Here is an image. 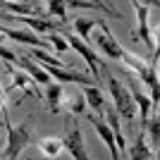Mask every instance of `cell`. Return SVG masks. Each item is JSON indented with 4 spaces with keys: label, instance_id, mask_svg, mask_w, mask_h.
<instances>
[{
    "label": "cell",
    "instance_id": "cell-1",
    "mask_svg": "<svg viewBox=\"0 0 160 160\" xmlns=\"http://www.w3.org/2000/svg\"><path fill=\"white\" fill-rule=\"evenodd\" d=\"M108 91H110V96H112V100H115V112H117V117H124L127 122H134V117H136V105H134L127 86H124L122 81H117L115 77H108Z\"/></svg>",
    "mask_w": 160,
    "mask_h": 160
},
{
    "label": "cell",
    "instance_id": "cell-2",
    "mask_svg": "<svg viewBox=\"0 0 160 160\" xmlns=\"http://www.w3.org/2000/svg\"><path fill=\"white\" fill-rule=\"evenodd\" d=\"M5 129H7V143L2 146L5 160H17V155L31 143V132H29L27 124H17V127L7 124Z\"/></svg>",
    "mask_w": 160,
    "mask_h": 160
},
{
    "label": "cell",
    "instance_id": "cell-3",
    "mask_svg": "<svg viewBox=\"0 0 160 160\" xmlns=\"http://www.w3.org/2000/svg\"><path fill=\"white\" fill-rule=\"evenodd\" d=\"M98 27H100V31L91 36V41L96 43V48H98L100 53H105L108 58H112V60H122V55H124V48H122L120 43L112 38V33L108 31V27L103 24V22H100Z\"/></svg>",
    "mask_w": 160,
    "mask_h": 160
},
{
    "label": "cell",
    "instance_id": "cell-4",
    "mask_svg": "<svg viewBox=\"0 0 160 160\" xmlns=\"http://www.w3.org/2000/svg\"><path fill=\"white\" fill-rule=\"evenodd\" d=\"M62 36H65V41H67V46H69V50L74 48V50H77V53H79L81 58L86 60V65L91 67V72H93V79H98V77H100V67H103V65H100V60L96 58L93 48H88L86 43H81V41L77 38V33H69V31H67V33H62Z\"/></svg>",
    "mask_w": 160,
    "mask_h": 160
},
{
    "label": "cell",
    "instance_id": "cell-5",
    "mask_svg": "<svg viewBox=\"0 0 160 160\" xmlns=\"http://www.w3.org/2000/svg\"><path fill=\"white\" fill-rule=\"evenodd\" d=\"M127 91H129V96H132L136 110L141 112V124H146L148 117H151V110H155V108H153V103H151V98H148V96L139 88V79H136V77H132V79H129Z\"/></svg>",
    "mask_w": 160,
    "mask_h": 160
},
{
    "label": "cell",
    "instance_id": "cell-6",
    "mask_svg": "<svg viewBox=\"0 0 160 160\" xmlns=\"http://www.w3.org/2000/svg\"><path fill=\"white\" fill-rule=\"evenodd\" d=\"M62 143H65V148L69 151L72 160H91V155H88V151H86V143H84V136H81V129L79 127L67 129Z\"/></svg>",
    "mask_w": 160,
    "mask_h": 160
},
{
    "label": "cell",
    "instance_id": "cell-7",
    "mask_svg": "<svg viewBox=\"0 0 160 160\" xmlns=\"http://www.w3.org/2000/svg\"><path fill=\"white\" fill-rule=\"evenodd\" d=\"M0 33L7 36V38H12V41H17V43H24V46H36V48H41V50H46V48H48V43L43 38H38V36L31 33V31H24V29L0 27Z\"/></svg>",
    "mask_w": 160,
    "mask_h": 160
},
{
    "label": "cell",
    "instance_id": "cell-8",
    "mask_svg": "<svg viewBox=\"0 0 160 160\" xmlns=\"http://www.w3.org/2000/svg\"><path fill=\"white\" fill-rule=\"evenodd\" d=\"M134 7H136V19H139V38L146 43V48H151L153 53H158L155 50V41L151 38V27H148V5H143V2H134Z\"/></svg>",
    "mask_w": 160,
    "mask_h": 160
},
{
    "label": "cell",
    "instance_id": "cell-9",
    "mask_svg": "<svg viewBox=\"0 0 160 160\" xmlns=\"http://www.w3.org/2000/svg\"><path fill=\"white\" fill-rule=\"evenodd\" d=\"M17 65H19V67L29 74V77H31L33 81H38V84H43V86L53 84V81H50V77L46 74V69H43L38 62H33L29 55H17Z\"/></svg>",
    "mask_w": 160,
    "mask_h": 160
},
{
    "label": "cell",
    "instance_id": "cell-10",
    "mask_svg": "<svg viewBox=\"0 0 160 160\" xmlns=\"http://www.w3.org/2000/svg\"><path fill=\"white\" fill-rule=\"evenodd\" d=\"M38 2H0V10H7L10 17H41Z\"/></svg>",
    "mask_w": 160,
    "mask_h": 160
},
{
    "label": "cell",
    "instance_id": "cell-11",
    "mask_svg": "<svg viewBox=\"0 0 160 160\" xmlns=\"http://www.w3.org/2000/svg\"><path fill=\"white\" fill-rule=\"evenodd\" d=\"M88 120H91L93 129L98 132V136L103 139V143L108 146V151H110L112 160H120V153H117V146H115V136H112V132H110V127H108V124H105L103 120H100V117H96V115H91Z\"/></svg>",
    "mask_w": 160,
    "mask_h": 160
},
{
    "label": "cell",
    "instance_id": "cell-12",
    "mask_svg": "<svg viewBox=\"0 0 160 160\" xmlns=\"http://www.w3.org/2000/svg\"><path fill=\"white\" fill-rule=\"evenodd\" d=\"M81 96L86 100V105L96 112V117H98V115H105L108 103H105V98H103V93H100L98 86H84L81 88Z\"/></svg>",
    "mask_w": 160,
    "mask_h": 160
},
{
    "label": "cell",
    "instance_id": "cell-13",
    "mask_svg": "<svg viewBox=\"0 0 160 160\" xmlns=\"http://www.w3.org/2000/svg\"><path fill=\"white\" fill-rule=\"evenodd\" d=\"M5 67H7V72H10V77H12V88H22V91H27V93L36 96V98H43V93H41L38 88H33V81L29 79L27 74L14 69V65H5Z\"/></svg>",
    "mask_w": 160,
    "mask_h": 160
},
{
    "label": "cell",
    "instance_id": "cell-14",
    "mask_svg": "<svg viewBox=\"0 0 160 160\" xmlns=\"http://www.w3.org/2000/svg\"><path fill=\"white\" fill-rule=\"evenodd\" d=\"M127 151H129V160H151L153 151L146 143V129H141V134L136 136V141L132 146H127Z\"/></svg>",
    "mask_w": 160,
    "mask_h": 160
},
{
    "label": "cell",
    "instance_id": "cell-15",
    "mask_svg": "<svg viewBox=\"0 0 160 160\" xmlns=\"http://www.w3.org/2000/svg\"><path fill=\"white\" fill-rule=\"evenodd\" d=\"M62 93H65V88L60 84H48L46 86V93H43V100H46V105L50 112H60L62 110Z\"/></svg>",
    "mask_w": 160,
    "mask_h": 160
},
{
    "label": "cell",
    "instance_id": "cell-16",
    "mask_svg": "<svg viewBox=\"0 0 160 160\" xmlns=\"http://www.w3.org/2000/svg\"><path fill=\"white\" fill-rule=\"evenodd\" d=\"M10 17V14H7ZM10 19H17L22 22V24H27V27H31L36 33H55V24L50 19H43V17H10Z\"/></svg>",
    "mask_w": 160,
    "mask_h": 160
},
{
    "label": "cell",
    "instance_id": "cell-17",
    "mask_svg": "<svg viewBox=\"0 0 160 160\" xmlns=\"http://www.w3.org/2000/svg\"><path fill=\"white\" fill-rule=\"evenodd\" d=\"M100 22L98 19H88V17H77L74 19V29H77V38L81 41V43H91V29L98 27Z\"/></svg>",
    "mask_w": 160,
    "mask_h": 160
},
{
    "label": "cell",
    "instance_id": "cell-18",
    "mask_svg": "<svg viewBox=\"0 0 160 160\" xmlns=\"http://www.w3.org/2000/svg\"><path fill=\"white\" fill-rule=\"evenodd\" d=\"M62 105L74 115H81L86 110V100L81 96V91H72V93H62Z\"/></svg>",
    "mask_w": 160,
    "mask_h": 160
},
{
    "label": "cell",
    "instance_id": "cell-19",
    "mask_svg": "<svg viewBox=\"0 0 160 160\" xmlns=\"http://www.w3.org/2000/svg\"><path fill=\"white\" fill-rule=\"evenodd\" d=\"M29 58H31L33 62L43 65V67H67L62 60H58L55 55H50L48 50H41V48H33L31 53H29Z\"/></svg>",
    "mask_w": 160,
    "mask_h": 160
},
{
    "label": "cell",
    "instance_id": "cell-20",
    "mask_svg": "<svg viewBox=\"0 0 160 160\" xmlns=\"http://www.w3.org/2000/svg\"><path fill=\"white\" fill-rule=\"evenodd\" d=\"M36 146L43 151V155H46V158H55V155H58L62 148H65V143H62V139H55V136H46V139L36 141Z\"/></svg>",
    "mask_w": 160,
    "mask_h": 160
},
{
    "label": "cell",
    "instance_id": "cell-21",
    "mask_svg": "<svg viewBox=\"0 0 160 160\" xmlns=\"http://www.w3.org/2000/svg\"><path fill=\"white\" fill-rule=\"evenodd\" d=\"M143 129H148L151 132V151H158V141H160V120H158V108L153 110V117H148V122L143 124Z\"/></svg>",
    "mask_w": 160,
    "mask_h": 160
},
{
    "label": "cell",
    "instance_id": "cell-22",
    "mask_svg": "<svg viewBox=\"0 0 160 160\" xmlns=\"http://www.w3.org/2000/svg\"><path fill=\"white\" fill-rule=\"evenodd\" d=\"M67 7H86V10H103V12L115 14V17H117V12H112V7H110V5H105V2H86V0H72V2H67Z\"/></svg>",
    "mask_w": 160,
    "mask_h": 160
},
{
    "label": "cell",
    "instance_id": "cell-23",
    "mask_svg": "<svg viewBox=\"0 0 160 160\" xmlns=\"http://www.w3.org/2000/svg\"><path fill=\"white\" fill-rule=\"evenodd\" d=\"M46 43H48V46H55V50H58V53H67V50H69L65 36H62V33H58V31H55V33H48Z\"/></svg>",
    "mask_w": 160,
    "mask_h": 160
},
{
    "label": "cell",
    "instance_id": "cell-24",
    "mask_svg": "<svg viewBox=\"0 0 160 160\" xmlns=\"http://www.w3.org/2000/svg\"><path fill=\"white\" fill-rule=\"evenodd\" d=\"M46 7H48L50 14H55V17H60L62 22H67V2H62V0H50Z\"/></svg>",
    "mask_w": 160,
    "mask_h": 160
},
{
    "label": "cell",
    "instance_id": "cell-25",
    "mask_svg": "<svg viewBox=\"0 0 160 160\" xmlns=\"http://www.w3.org/2000/svg\"><path fill=\"white\" fill-rule=\"evenodd\" d=\"M0 58L5 60V65H17V53L7 50L5 46H0Z\"/></svg>",
    "mask_w": 160,
    "mask_h": 160
},
{
    "label": "cell",
    "instance_id": "cell-26",
    "mask_svg": "<svg viewBox=\"0 0 160 160\" xmlns=\"http://www.w3.org/2000/svg\"><path fill=\"white\" fill-rule=\"evenodd\" d=\"M0 46H2V33H0Z\"/></svg>",
    "mask_w": 160,
    "mask_h": 160
},
{
    "label": "cell",
    "instance_id": "cell-27",
    "mask_svg": "<svg viewBox=\"0 0 160 160\" xmlns=\"http://www.w3.org/2000/svg\"><path fill=\"white\" fill-rule=\"evenodd\" d=\"M2 146H5V143H0V153H2Z\"/></svg>",
    "mask_w": 160,
    "mask_h": 160
},
{
    "label": "cell",
    "instance_id": "cell-28",
    "mask_svg": "<svg viewBox=\"0 0 160 160\" xmlns=\"http://www.w3.org/2000/svg\"><path fill=\"white\" fill-rule=\"evenodd\" d=\"M43 160H55V158H43Z\"/></svg>",
    "mask_w": 160,
    "mask_h": 160
}]
</instances>
